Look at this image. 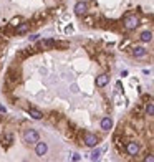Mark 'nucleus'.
<instances>
[{
    "label": "nucleus",
    "instance_id": "obj_1",
    "mask_svg": "<svg viewBox=\"0 0 154 162\" xmlns=\"http://www.w3.org/2000/svg\"><path fill=\"white\" fill-rule=\"evenodd\" d=\"M123 27L126 28V30H136L139 27V17L134 15V13H128V15H124L123 18Z\"/></svg>",
    "mask_w": 154,
    "mask_h": 162
},
{
    "label": "nucleus",
    "instance_id": "obj_2",
    "mask_svg": "<svg viewBox=\"0 0 154 162\" xmlns=\"http://www.w3.org/2000/svg\"><path fill=\"white\" fill-rule=\"evenodd\" d=\"M23 141H25L27 144H36V142L40 141V134H38V131H35V129H27V131L23 132Z\"/></svg>",
    "mask_w": 154,
    "mask_h": 162
},
{
    "label": "nucleus",
    "instance_id": "obj_3",
    "mask_svg": "<svg viewBox=\"0 0 154 162\" xmlns=\"http://www.w3.org/2000/svg\"><path fill=\"white\" fill-rule=\"evenodd\" d=\"M139 144L136 141H128L126 142V146H124V151H126V154L128 156H131V157H136L139 154Z\"/></svg>",
    "mask_w": 154,
    "mask_h": 162
},
{
    "label": "nucleus",
    "instance_id": "obj_4",
    "mask_svg": "<svg viewBox=\"0 0 154 162\" xmlns=\"http://www.w3.org/2000/svg\"><path fill=\"white\" fill-rule=\"evenodd\" d=\"M83 142H85V146L86 147H96L98 142H99V139H98V136H94V134L86 132V134L83 136Z\"/></svg>",
    "mask_w": 154,
    "mask_h": 162
},
{
    "label": "nucleus",
    "instance_id": "obj_5",
    "mask_svg": "<svg viewBox=\"0 0 154 162\" xmlns=\"http://www.w3.org/2000/svg\"><path fill=\"white\" fill-rule=\"evenodd\" d=\"M75 13L80 15V17L86 15V13H88V3H86V2H78L76 5H75Z\"/></svg>",
    "mask_w": 154,
    "mask_h": 162
},
{
    "label": "nucleus",
    "instance_id": "obj_6",
    "mask_svg": "<svg viewBox=\"0 0 154 162\" xmlns=\"http://www.w3.org/2000/svg\"><path fill=\"white\" fill-rule=\"evenodd\" d=\"M108 83H109V76L106 75V73H103V75L96 76V86L98 88H104Z\"/></svg>",
    "mask_w": 154,
    "mask_h": 162
},
{
    "label": "nucleus",
    "instance_id": "obj_7",
    "mask_svg": "<svg viewBox=\"0 0 154 162\" xmlns=\"http://www.w3.org/2000/svg\"><path fill=\"white\" fill-rule=\"evenodd\" d=\"M46 151H48V146H46L45 142H36L35 144V154L36 156H45L46 154Z\"/></svg>",
    "mask_w": 154,
    "mask_h": 162
},
{
    "label": "nucleus",
    "instance_id": "obj_8",
    "mask_svg": "<svg viewBox=\"0 0 154 162\" xmlns=\"http://www.w3.org/2000/svg\"><path fill=\"white\" fill-rule=\"evenodd\" d=\"M111 127H113V119H111L109 116H104L101 119V129L103 131H109Z\"/></svg>",
    "mask_w": 154,
    "mask_h": 162
},
{
    "label": "nucleus",
    "instance_id": "obj_9",
    "mask_svg": "<svg viewBox=\"0 0 154 162\" xmlns=\"http://www.w3.org/2000/svg\"><path fill=\"white\" fill-rule=\"evenodd\" d=\"M0 141H2V146L4 147H8L12 144V141H13V136H12L10 132H5V134L0 136Z\"/></svg>",
    "mask_w": 154,
    "mask_h": 162
},
{
    "label": "nucleus",
    "instance_id": "obj_10",
    "mask_svg": "<svg viewBox=\"0 0 154 162\" xmlns=\"http://www.w3.org/2000/svg\"><path fill=\"white\" fill-rule=\"evenodd\" d=\"M38 46H40L41 50H51V48L55 46V41L53 40H41L40 43H38Z\"/></svg>",
    "mask_w": 154,
    "mask_h": 162
},
{
    "label": "nucleus",
    "instance_id": "obj_11",
    "mask_svg": "<svg viewBox=\"0 0 154 162\" xmlns=\"http://www.w3.org/2000/svg\"><path fill=\"white\" fill-rule=\"evenodd\" d=\"M133 56L134 58H144L146 56V50L143 46H134L133 48Z\"/></svg>",
    "mask_w": 154,
    "mask_h": 162
},
{
    "label": "nucleus",
    "instance_id": "obj_12",
    "mask_svg": "<svg viewBox=\"0 0 154 162\" xmlns=\"http://www.w3.org/2000/svg\"><path fill=\"white\" fill-rule=\"evenodd\" d=\"M139 40L143 41V43H149V41L153 40V33L149 30H146V31H143L141 35H139Z\"/></svg>",
    "mask_w": 154,
    "mask_h": 162
},
{
    "label": "nucleus",
    "instance_id": "obj_13",
    "mask_svg": "<svg viewBox=\"0 0 154 162\" xmlns=\"http://www.w3.org/2000/svg\"><path fill=\"white\" fill-rule=\"evenodd\" d=\"M30 30V25L28 23H20V25L17 27V35H23L27 31Z\"/></svg>",
    "mask_w": 154,
    "mask_h": 162
},
{
    "label": "nucleus",
    "instance_id": "obj_14",
    "mask_svg": "<svg viewBox=\"0 0 154 162\" xmlns=\"http://www.w3.org/2000/svg\"><path fill=\"white\" fill-rule=\"evenodd\" d=\"M28 114H30L33 119H43V112L38 111V109H28Z\"/></svg>",
    "mask_w": 154,
    "mask_h": 162
},
{
    "label": "nucleus",
    "instance_id": "obj_15",
    "mask_svg": "<svg viewBox=\"0 0 154 162\" xmlns=\"http://www.w3.org/2000/svg\"><path fill=\"white\" fill-rule=\"evenodd\" d=\"M144 112H146V116H154V103H148L144 108Z\"/></svg>",
    "mask_w": 154,
    "mask_h": 162
},
{
    "label": "nucleus",
    "instance_id": "obj_16",
    "mask_svg": "<svg viewBox=\"0 0 154 162\" xmlns=\"http://www.w3.org/2000/svg\"><path fill=\"white\" fill-rule=\"evenodd\" d=\"M20 23H22V17H13V18H12V22L8 23V27H10V28H17Z\"/></svg>",
    "mask_w": 154,
    "mask_h": 162
},
{
    "label": "nucleus",
    "instance_id": "obj_17",
    "mask_svg": "<svg viewBox=\"0 0 154 162\" xmlns=\"http://www.w3.org/2000/svg\"><path fill=\"white\" fill-rule=\"evenodd\" d=\"M99 154H101V151H94L91 154V157H90V159H91V161H96L98 157H99Z\"/></svg>",
    "mask_w": 154,
    "mask_h": 162
},
{
    "label": "nucleus",
    "instance_id": "obj_18",
    "mask_svg": "<svg viewBox=\"0 0 154 162\" xmlns=\"http://www.w3.org/2000/svg\"><path fill=\"white\" fill-rule=\"evenodd\" d=\"M144 162H154V156L153 154H148V156L144 157Z\"/></svg>",
    "mask_w": 154,
    "mask_h": 162
},
{
    "label": "nucleus",
    "instance_id": "obj_19",
    "mask_svg": "<svg viewBox=\"0 0 154 162\" xmlns=\"http://www.w3.org/2000/svg\"><path fill=\"white\" fill-rule=\"evenodd\" d=\"M80 159H81V157L78 156V154H73L71 156V161H80Z\"/></svg>",
    "mask_w": 154,
    "mask_h": 162
},
{
    "label": "nucleus",
    "instance_id": "obj_20",
    "mask_svg": "<svg viewBox=\"0 0 154 162\" xmlns=\"http://www.w3.org/2000/svg\"><path fill=\"white\" fill-rule=\"evenodd\" d=\"M38 36H40V35H32L30 40H32V41H36V40H38Z\"/></svg>",
    "mask_w": 154,
    "mask_h": 162
}]
</instances>
